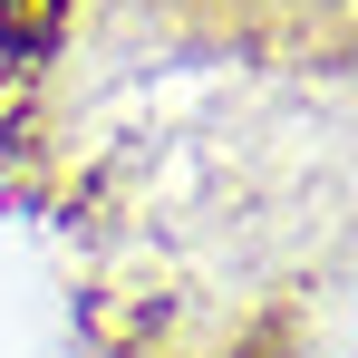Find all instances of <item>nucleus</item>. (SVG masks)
<instances>
[{"mask_svg": "<svg viewBox=\"0 0 358 358\" xmlns=\"http://www.w3.org/2000/svg\"><path fill=\"white\" fill-rule=\"evenodd\" d=\"M59 0H0V49H49Z\"/></svg>", "mask_w": 358, "mask_h": 358, "instance_id": "obj_1", "label": "nucleus"}]
</instances>
